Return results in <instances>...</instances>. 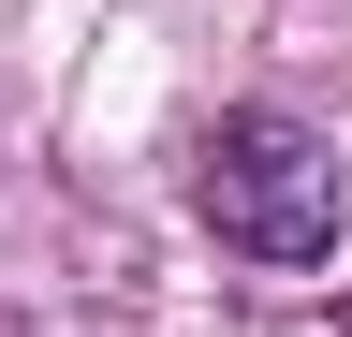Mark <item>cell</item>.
<instances>
[{
    "mask_svg": "<svg viewBox=\"0 0 352 337\" xmlns=\"http://www.w3.org/2000/svg\"><path fill=\"white\" fill-rule=\"evenodd\" d=\"M191 220L235 249V264H264V279H308V264H338L352 176H338V147L308 132V117H279V103H235V117H206V132H191Z\"/></svg>",
    "mask_w": 352,
    "mask_h": 337,
    "instance_id": "6da1fadb",
    "label": "cell"
}]
</instances>
